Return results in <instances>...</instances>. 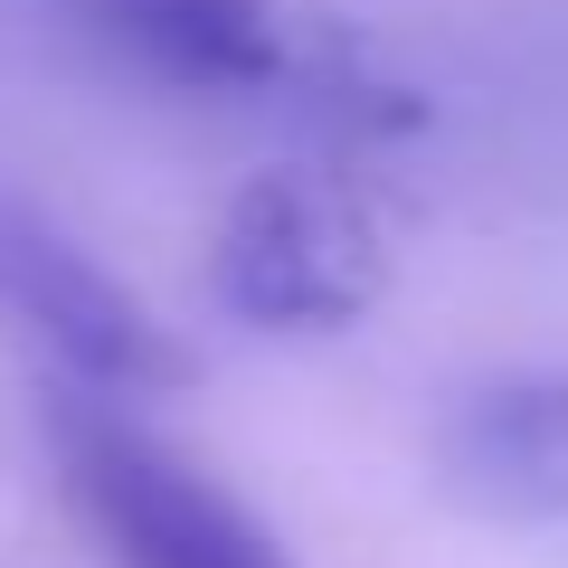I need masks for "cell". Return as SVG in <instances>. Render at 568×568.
<instances>
[{
    "label": "cell",
    "mask_w": 568,
    "mask_h": 568,
    "mask_svg": "<svg viewBox=\"0 0 568 568\" xmlns=\"http://www.w3.org/2000/svg\"><path fill=\"white\" fill-rule=\"evenodd\" d=\"M58 474L77 521L114 568H294L284 540L190 455H171L152 426H133L114 398L58 407Z\"/></svg>",
    "instance_id": "6da1fadb"
},
{
    "label": "cell",
    "mask_w": 568,
    "mask_h": 568,
    "mask_svg": "<svg viewBox=\"0 0 568 568\" xmlns=\"http://www.w3.org/2000/svg\"><path fill=\"white\" fill-rule=\"evenodd\" d=\"M209 284L256 332H351L388 284V246L332 171L294 162V171H256L227 200Z\"/></svg>",
    "instance_id": "7a4b0ae2"
},
{
    "label": "cell",
    "mask_w": 568,
    "mask_h": 568,
    "mask_svg": "<svg viewBox=\"0 0 568 568\" xmlns=\"http://www.w3.org/2000/svg\"><path fill=\"white\" fill-rule=\"evenodd\" d=\"M0 313L85 388V398H162L190 379V351L171 342V323L142 304L133 284H114L67 227H48L39 209L0 200Z\"/></svg>",
    "instance_id": "3957f363"
},
{
    "label": "cell",
    "mask_w": 568,
    "mask_h": 568,
    "mask_svg": "<svg viewBox=\"0 0 568 568\" xmlns=\"http://www.w3.org/2000/svg\"><path fill=\"white\" fill-rule=\"evenodd\" d=\"M67 20L104 58L181 95H265L294 67L284 0H67Z\"/></svg>",
    "instance_id": "277c9868"
},
{
    "label": "cell",
    "mask_w": 568,
    "mask_h": 568,
    "mask_svg": "<svg viewBox=\"0 0 568 568\" xmlns=\"http://www.w3.org/2000/svg\"><path fill=\"white\" fill-rule=\"evenodd\" d=\"M446 474L474 511L503 521H559L568 511V369H521L455 407Z\"/></svg>",
    "instance_id": "5b68a950"
}]
</instances>
